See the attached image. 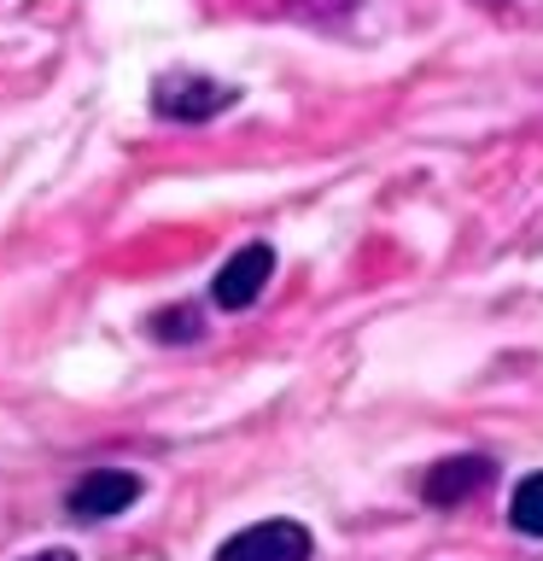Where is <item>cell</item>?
<instances>
[{"label":"cell","instance_id":"cell-2","mask_svg":"<svg viewBox=\"0 0 543 561\" xmlns=\"http://www.w3.org/2000/svg\"><path fill=\"white\" fill-rule=\"evenodd\" d=\"M310 556H315V538L298 520H257L217 550V561H310Z\"/></svg>","mask_w":543,"mask_h":561},{"label":"cell","instance_id":"cell-8","mask_svg":"<svg viewBox=\"0 0 543 561\" xmlns=\"http://www.w3.org/2000/svg\"><path fill=\"white\" fill-rule=\"evenodd\" d=\"M24 561H77L70 550H35V556H24Z\"/></svg>","mask_w":543,"mask_h":561},{"label":"cell","instance_id":"cell-1","mask_svg":"<svg viewBox=\"0 0 543 561\" xmlns=\"http://www.w3.org/2000/svg\"><path fill=\"white\" fill-rule=\"evenodd\" d=\"M234 100H240V88H228L217 77H193V70H170V77H158V88H152V112L175 117V123H205V117L228 112Z\"/></svg>","mask_w":543,"mask_h":561},{"label":"cell","instance_id":"cell-9","mask_svg":"<svg viewBox=\"0 0 543 561\" xmlns=\"http://www.w3.org/2000/svg\"><path fill=\"white\" fill-rule=\"evenodd\" d=\"M315 12H345V7H357V0H310Z\"/></svg>","mask_w":543,"mask_h":561},{"label":"cell","instance_id":"cell-7","mask_svg":"<svg viewBox=\"0 0 543 561\" xmlns=\"http://www.w3.org/2000/svg\"><path fill=\"white\" fill-rule=\"evenodd\" d=\"M147 328H152L164 345H187V340H199V333H205V316L193 310V305H175V310H158Z\"/></svg>","mask_w":543,"mask_h":561},{"label":"cell","instance_id":"cell-4","mask_svg":"<svg viewBox=\"0 0 543 561\" xmlns=\"http://www.w3.org/2000/svg\"><path fill=\"white\" fill-rule=\"evenodd\" d=\"M269 275H275V252L263 240H252V245H240V252L217 270L210 298H217V310H252L263 298V287H269Z\"/></svg>","mask_w":543,"mask_h":561},{"label":"cell","instance_id":"cell-6","mask_svg":"<svg viewBox=\"0 0 543 561\" xmlns=\"http://www.w3.org/2000/svg\"><path fill=\"white\" fill-rule=\"evenodd\" d=\"M508 520H515V533L543 538V473H525V480L515 485V497H508Z\"/></svg>","mask_w":543,"mask_h":561},{"label":"cell","instance_id":"cell-5","mask_svg":"<svg viewBox=\"0 0 543 561\" xmlns=\"http://www.w3.org/2000/svg\"><path fill=\"white\" fill-rule=\"evenodd\" d=\"M490 468L485 456H450V462H432L427 480H420V497H427L432 508H455L467 497H480V491L490 485Z\"/></svg>","mask_w":543,"mask_h":561},{"label":"cell","instance_id":"cell-3","mask_svg":"<svg viewBox=\"0 0 543 561\" xmlns=\"http://www.w3.org/2000/svg\"><path fill=\"white\" fill-rule=\"evenodd\" d=\"M140 503V480L135 473H123V468H94V473H82L77 485H70V520H117V515H129V508Z\"/></svg>","mask_w":543,"mask_h":561}]
</instances>
